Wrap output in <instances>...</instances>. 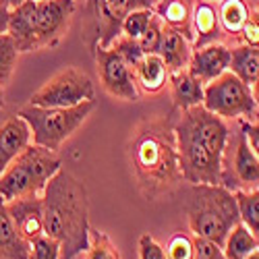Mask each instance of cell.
I'll return each instance as SVG.
<instances>
[{"mask_svg": "<svg viewBox=\"0 0 259 259\" xmlns=\"http://www.w3.org/2000/svg\"><path fill=\"white\" fill-rule=\"evenodd\" d=\"M191 27H193V48L213 44V41H220L224 37L218 9L209 0H193Z\"/></svg>", "mask_w": 259, "mask_h": 259, "instance_id": "cell-16", "label": "cell"}, {"mask_svg": "<svg viewBox=\"0 0 259 259\" xmlns=\"http://www.w3.org/2000/svg\"><path fill=\"white\" fill-rule=\"evenodd\" d=\"M29 259H60V245L52 236L41 234L39 239L31 243Z\"/></svg>", "mask_w": 259, "mask_h": 259, "instance_id": "cell-33", "label": "cell"}, {"mask_svg": "<svg viewBox=\"0 0 259 259\" xmlns=\"http://www.w3.org/2000/svg\"><path fill=\"white\" fill-rule=\"evenodd\" d=\"M131 3V9L137 11V9H154L158 5V0H128Z\"/></svg>", "mask_w": 259, "mask_h": 259, "instance_id": "cell-38", "label": "cell"}, {"mask_svg": "<svg viewBox=\"0 0 259 259\" xmlns=\"http://www.w3.org/2000/svg\"><path fill=\"white\" fill-rule=\"evenodd\" d=\"M193 243H195V255H193V259H226L220 245H215L207 239H201V236H193Z\"/></svg>", "mask_w": 259, "mask_h": 259, "instance_id": "cell-36", "label": "cell"}, {"mask_svg": "<svg viewBox=\"0 0 259 259\" xmlns=\"http://www.w3.org/2000/svg\"><path fill=\"white\" fill-rule=\"evenodd\" d=\"M230 67V48L222 41H213V44L193 48L191 60H189V71L195 75L203 85L213 81L226 73Z\"/></svg>", "mask_w": 259, "mask_h": 259, "instance_id": "cell-14", "label": "cell"}, {"mask_svg": "<svg viewBox=\"0 0 259 259\" xmlns=\"http://www.w3.org/2000/svg\"><path fill=\"white\" fill-rule=\"evenodd\" d=\"M94 98L96 88L92 77L75 67H64L31 96L29 104L41 108H73Z\"/></svg>", "mask_w": 259, "mask_h": 259, "instance_id": "cell-8", "label": "cell"}, {"mask_svg": "<svg viewBox=\"0 0 259 259\" xmlns=\"http://www.w3.org/2000/svg\"><path fill=\"white\" fill-rule=\"evenodd\" d=\"M185 213L193 234L220 247L228 232L241 222L234 193L222 185H191L187 189Z\"/></svg>", "mask_w": 259, "mask_h": 259, "instance_id": "cell-4", "label": "cell"}, {"mask_svg": "<svg viewBox=\"0 0 259 259\" xmlns=\"http://www.w3.org/2000/svg\"><path fill=\"white\" fill-rule=\"evenodd\" d=\"M44 234L60 245V259H75L90 247V199L88 189L71 172L58 170L44 193Z\"/></svg>", "mask_w": 259, "mask_h": 259, "instance_id": "cell-3", "label": "cell"}, {"mask_svg": "<svg viewBox=\"0 0 259 259\" xmlns=\"http://www.w3.org/2000/svg\"><path fill=\"white\" fill-rule=\"evenodd\" d=\"M7 33L15 39L19 54L37 50L35 46V0H25V3L9 9Z\"/></svg>", "mask_w": 259, "mask_h": 259, "instance_id": "cell-17", "label": "cell"}, {"mask_svg": "<svg viewBox=\"0 0 259 259\" xmlns=\"http://www.w3.org/2000/svg\"><path fill=\"white\" fill-rule=\"evenodd\" d=\"M21 3H25V0H0V5L7 7V9H13V7L21 5Z\"/></svg>", "mask_w": 259, "mask_h": 259, "instance_id": "cell-41", "label": "cell"}, {"mask_svg": "<svg viewBox=\"0 0 259 259\" xmlns=\"http://www.w3.org/2000/svg\"><path fill=\"white\" fill-rule=\"evenodd\" d=\"M31 143V128L19 114L0 116V175Z\"/></svg>", "mask_w": 259, "mask_h": 259, "instance_id": "cell-15", "label": "cell"}, {"mask_svg": "<svg viewBox=\"0 0 259 259\" xmlns=\"http://www.w3.org/2000/svg\"><path fill=\"white\" fill-rule=\"evenodd\" d=\"M75 13V0H35V46L54 48L67 35Z\"/></svg>", "mask_w": 259, "mask_h": 259, "instance_id": "cell-11", "label": "cell"}, {"mask_svg": "<svg viewBox=\"0 0 259 259\" xmlns=\"http://www.w3.org/2000/svg\"><path fill=\"white\" fill-rule=\"evenodd\" d=\"M230 126L207 108L195 106L183 110L175 120V135L185 183L220 185L222 156Z\"/></svg>", "mask_w": 259, "mask_h": 259, "instance_id": "cell-2", "label": "cell"}, {"mask_svg": "<svg viewBox=\"0 0 259 259\" xmlns=\"http://www.w3.org/2000/svg\"><path fill=\"white\" fill-rule=\"evenodd\" d=\"M170 94H172V102L179 110H189V108H195L203 104V88L205 85L193 75L189 69H183L179 73H172L170 79Z\"/></svg>", "mask_w": 259, "mask_h": 259, "instance_id": "cell-18", "label": "cell"}, {"mask_svg": "<svg viewBox=\"0 0 259 259\" xmlns=\"http://www.w3.org/2000/svg\"><path fill=\"white\" fill-rule=\"evenodd\" d=\"M139 259H168L164 247L149 234L139 236Z\"/></svg>", "mask_w": 259, "mask_h": 259, "instance_id": "cell-37", "label": "cell"}, {"mask_svg": "<svg viewBox=\"0 0 259 259\" xmlns=\"http://www.w3.org/2000/svg\"><path fill=\"white\" fill-rule=\"evenodd\" d=\"M230 73H234L243 83L251 85L259 73V48L236 44L230 48Z\"/></svg>", "mask_w": 259, "mask_h": 259, "instance_id": "cell-23", "label": "cell"}, {"mask_svg": "<svg viewBox=\"0 0 259 259\" xmlns=\"http://www.w3.org/2000/svg\"><path fill=\"white\" fill-rule=\"evenodd\" d=\"M257 247H259V241L253 236V232L243 222H239L228 232L226 241L222 245V251H224L226 259H245Z\"/></svg>", "mask_w": 259, "mask_h": 259, "instance_id": "cell-25", "label": "cell"}, {"mask_svg": "<svg viewBox=\"0 0 259 259\" xmlns=\"http://www.w3.org/2000/svg\"><path fill=\"white\" fill-rule=\"evenodd\" d=\"M251 11L253 9L249 7L247 0H220L218 17H220L222 31L236 39L243 25L247 23V19L251 17Z\"/></svg>", "mask_w": 259, "mask_h": 259, "instance_id": "cell-24", "label": "cell"}, {"mask_svg": "<svg viewBox=\"0 0 259 259\" xmlns=\"http://www.w3.org/2000/svg\"><path fill=\"white\" fill-rule=\"evenodd\" d=\"M19 50L15 39L9 33H0V85L9 83L15 67H17Z\"/></svg>", "mask_w": 259, "mask_h": 259, "instance_id": "cell-28", "label": "cell"}, {"mask_svg": "<svg viewBox=\"0 0 259 259\" xmlns=\"http://www.w3.org/2000/svg\"><path fill=\"white\" fill-rule=\"evenodd\" d=\"M236 44L259 48V7L251 11V17L247 19V23L243 25L241 33L236 35Z\"/></svg>", "mask_w": 259, "mask_h": 259, "instance_id": "cell-34", "label": "cell"}, {"mask_svg": "<svg viewBox=\"0 0 259 259\" xmlns=\"http://www.w3.org/2000/svg\"><path fill=\"white\" fill-rule=\"evenodd\" d=\"M29 251L31 243L19 234L7 209V201L0 197V259H29Z\"/></svg>", "mask_w": 259, "mask_h": 259, "instance_id": "cell-20", "label": "cell"}, {"mask_svg": "<svg viewBox=\"0 0 259 259\" xmlns=\"http://www.w3.org/2000/svg\"><path fill=\"white\" fill-rule=\"evenodd\" d=\"M154 17V9H137V11H131L124 21H122V33L133 37V39H139L143 35V31L147 29L149 21Z\"/></svg>", "mask_w": 259, "mask_h": 259, "instance_id": "cell-30", "label": "cell"}, {"mask_svg": "<svg viewBox=\"0 0 259 259\" xmlns=\"http://www.w3.org/2000/svg\"><path fill=\"white\" fill-rule=\"evenodd\" d=\"M245 259H259V247H257V249H255L253 253H249V255H247Z\"/></svg>", "mask_w": 259, "mask_h": 259, "instance_id": "cell-42", "label": "cell"}, {"mask_svg": "<svg viewBox=\"0 0 259 259\" xmlns=\"http://www.w3.org/2000/svg\"><path fill=\"white\" fill-rule=\"evenodd\" d=\"M172 116L141 120L128 141V162L141 195L156 201L185 183Z\"/></svg>", "mask_w": 259, "mask_h": 259, "instance_id": "cell-1", "label": "cell"}, {"mask_svg": "<svg viewBox=\"0 0 259 259\" xmlns=\"http://www.w3.org/2000/svg\"><path fill=\"white\" fill-rule=\"evenodd\" d=\"M209 3H213V0H209Z\"/></svg>", "mask_w": 259, "mask_h": 259, "instance_id": "cell-44", "label": "cell"}, {"mask_svg": "<svg viewBox=\"0 0 259 259\" xmlns=\"http://www.w3.org/2000/svg\"><path fill=\"white\" fill-rule=\"evenodd\" d=\"M162 35H164V21L154 13L147 29L137 39L141 50H143V54H158L160 52V44H162Z\"/></svg>", "mask_w": 259, "mask_h": 259, "instance_id": "cell-31", "label": "cell"}, {"mask_svg": "<svg viewBox=\"0 0 259 259\" xmlns=\"http://www.w3.org/2000/svg\"><path fill=\"white\" fill-rule=\"evenodd\" d=\"M133 73H135L137 88H141L145 94L162 92L170 79V71L166 69L160 54H145L141 62L133 69Z\"/></svg>", "mask_w": 259, "mask_h": 259, "instance_id": "cell-21", "label": "cell"}, {"mask_svg": "<svg viewBox=\"0 0 259 259\" xmlns=\"http://www.w3.org/2000/svg\"><path fill=\"white\" fill-rule=\"evenodd\" d=\"M90 11L96 19V46L110 48L112 41L122 33V21L131 13L128 0H90Z\"/></svg>", "mask_w": 259, "mask_h": 259, "instance_id": "cell-12", "label": "cell"}, {"mask_svg": "<svg viewBox=\"0 0 259 259\" xmlns=\"http://www.w3.org/2000/svg\"><path fill=\"white\" fill-rule=\"evenodd\" d=\"M164 251L168 259H193V255H195V243H193V236L185 232H177L170 236Z\"/></svg>", "mask_w": 259, "mask_h": 259, "instance_id": "cell-32", "label": "cell"}, {"mask_svg": "<svg viewBox=\"0 0 259 259\" xmlns=\"http://www.w3.org/2000/svg\"><path fill=\"white\" fill-rule=\"evenodd\" d=\"M154 13L164 21V25L177 29L193 44V0H158Z\"/></svg>", "mask_w": 259, "mask_h": 259, "instance_id": "cell-22", "label": "cell"}, {"mask_svg": "<svg viewBox=\"0 0 259 259\" xmlns=\"http://www.w3.org/2000/svg\"><path fill=\"white\" fill-rule=\"evenodd\" d=\"M220 185L228 191H253L259 189V158L249 147L241 126L228 133V141L222 156Z\"/></svg>", "mask_w": 259, "mask_h": 259, "instance_id": "cell-9", "label": "cell"}, {"mask_svg": "<svg viewBox=\"0 0 259 259\" xmlns=\"http://www.w3.org/2000/svg\"><path fill=\"white\" fill-rule=\"evenodd\" d=\"M203 108H207L215 116L228 118V120L253 118L255 112L259 110L253 98V92H251V85L243 83L230 71L205 83Z\"/></svg>", "mask_w": 259, "mask_h": 259, "instance_id": "cell-7", "label": "cell"}, {"mask_svg": "<svg viewBox=\"0 0 259 259\" xmlns=\"http://www.w3.org/2000/svg\"><path fill=\"white\" fill-rule=\"evenodd\" d=\"M9 27V9L0 5V33H7Z\"/></svg>", "mask_w": 259, "mask_h": 259, "instance_id": "cell-39", "label": "cell"}, {"mask_svg": "<svg viewBox=\"0 0 259 259\" xmlns=\"http://www.w3.org/2000/svg\"><path fill=\"white\" fill-rule=\"evenodd\" d=\"M7 209L19 234L27 243H33L44 234V203H41V195H27L7 201Z\"/></svg>", "mask_w": 259, "mask_h": 259, "instance_id": "cell-13", "label": "cell"}, {"mask_svg": "<svg viewBox=\"0 0 259 259\" xmlns=\"http://www.w3.org/2000/svg\"><path fill=\"white\" fill-rule=\"evenodd\" d=\"M96 100H88L73 108H41V106H23L17 112L31 128V141L52 152L77 133V128L88 120L94 112Z\"/></svg>", "mask_w": 259, "mask_h": 259, "instance_id": "cell-6", "label": "cell"}, {"mask_svg": "<svg viewBox=\"0 0 259 259\" xmlns=\"http://www.w3.org/2000/svg\"><path fill=\"white\" fill-rule=\"evenodd\" d=\"M251 92H253V98H255V104H257V108H259V73H257V77H255V81L251 83Z\"/></svg>", "mask_w": 259, "mask_h": 259, "instance_id": "cell-40", "label": "cell"}, {"mask_svg": "<svg viewBox=\"0 0 259 259\" xmlns=\"http://www.w3.org/2000/svg\"><path fill=\"white\" fill-rule=\"evenodd\" d=\"M5 108V92H3V85H0V110Z\"/></svg>", "mask_w": 259, "mask_h": 259, "instance_id": "cell-43", "label": "cell"}, {"mask_svg": "<svg viewBox=\"0 0 259 259\" xmlns=\"http://www.w3.org/2000/svg\"><path fill=\"white\" fill-rule=\"evenodd\" d=\"M94 58H96L100 83L108 94H110L112 98L124 100V102H137L139 100L135 73L120 58V54L116 50L96 46L94 48Z\"/></svg>", "mask_w": 259, "mask_h": 259, "instance_id": "cell-10", "label": "cell"}, {"mask_svg": "<svg viewBox=\"0 0 259 259\" xmlns=\"http://www.w3.org/2000/svg\"><path fill=\"white\" fill-rule=\"evenodd\" d=\"M236 205H239L241 222L253 232V236L259 241V189L253 191H236Z\"/></svg>", "mask_w": 259, "mask_h": 259, "instance_id": "cell-26", "label": "cell"}, {"mask_svg": "<svg viewBox=\"0 0 259 259\" xmlns=\"http://www.w3.org/2000/svg\"><path fill=\"white\" fill-rule=\"evenodd\" d=\"M110 48L116 50V52L120 54V58H122L131 69H135L137 64L141 62V58L145 56L143 50H141V46H139V41L133 39V37H128V35H124V33H120V35L112 41Z\"/></svg>", "mask_w": 259, "mask_h": 259, "instance_id": "cell-29", "label": "cell"}, {"mask_svg": "<svg viewBox=\"0 0 259 259\" xmlns=\"http://www.w3.org/2000/svg\"><path fill=\"white\" fill-rule=\"evenodd\" d=\"M85 253H88V259H120L114 243L108 239L106 232L98 228H90V247Z\"/></svg>", "mask_w": 259, "mask_h": 259, "instance_id": "cell-27", "label": "cell"}, {"mask_svg": "<svg viewBox=\"0 0 259 259\" xmlns=\"http://www.w3.org/2000/svg\"><path fill=\"white\" fill-rule=\"evenodd\" d=\"M166 64V69L172 73H179L189 67V60L193 54V44L177 29H172L164 25V35H162V44L158 52Z\"/></svg>", "mask_w": 259, "mask_h": 259, "instance_id": "cell-19", "label": "cell"}, {"mask_svg": "<svg viewBox=\"0 0 259 259\" xmlns=\"http://www.w3.org/2000/svg\"><path fill=\"white\" fill-rule=\"evenodd\" d=\"M236 122H239L241 131L245 133V139H247L249 147L253 149V152L257 154V158H259V110L255 112L253 118H239Z\"/></svg>", "mask_w": 259, "mask_h": 259, "instance_id": "cell-35", "label": "cell"}, {"mask_svg": "<svg viewBox=\"0 0 259 259\" xmlns=\"http://www.w3.org/2000/svg\"><path fill=\"white\" fill-rule=\"evenodd\" d=\"M58 170L60 158L56 152L29 143L0 175V197L13 201L27 195H41Z\"/></svg>", "mask_w": 259, "mask_h": 259, "instance_id": "cell-5", "label": "cell"}]
</instances>
